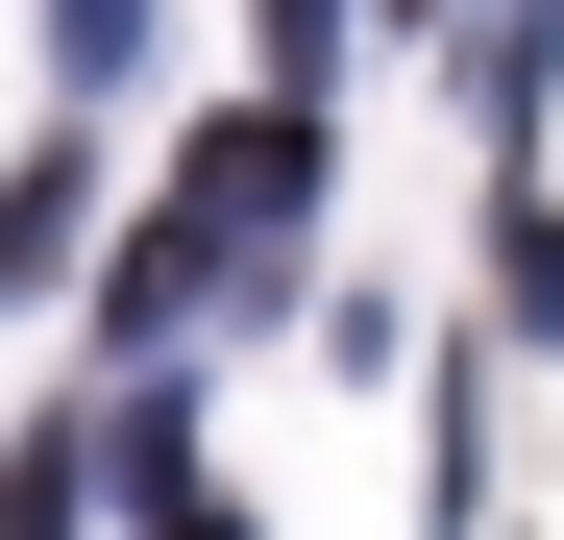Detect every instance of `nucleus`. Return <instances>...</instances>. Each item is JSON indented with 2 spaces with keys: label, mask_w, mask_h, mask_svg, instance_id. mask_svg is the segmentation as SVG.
<instances>
[{
  "label": "nucleus",
  "mask_w": 564,
  "mask_h": 540,
  "mask_svg": "<svg viewBox=\"0 0 564 540\" xmlns=\"http://www.w3.org/2000/svg\"><path fill=\"white\" fill-rule=\"evenodd\" d=\"M74 222H99V172H74V148H25V172H0V295H50V270H74Z\"/></svg>",
  "instance_id": "obj_2"
},
{
  "label": "nucleus",
  "mask_w": 564,
  "mask_h": 540,
  "mask_svg": "<svg viewBox=\"0 0 564 540\" xmlns=\"http://www.w3.org/2000/svg\"><path fill=\"white\" fill-rule=\"evenodd\" d=\"M99 467H123V418H99V442H74V418H50V442H25V467H0V540H74V516H99Z\"/></svg>",
  "instance_id": "obj_3"
},
{
  "label": "nucleus",
  "mask_w": 564,
  "mask_h": 540,
  "mask_svg": "<svg viewBox=\"0 0 564 540\" xmlns=\"http://www.w3.org/2000/svg\"><path fill=\"white\" fill-rule=\"evenodd\" d=\"M148 25H172V0H50V74H74V99H123V74H148Z\"/></svg>",
  "instance_id": "obj_4"
},
{
  "label": "nucleus",
  "mask_w": 564,
  "mask_h": 540,
  "mask_svg": "<svg viewBox=\"0 0 564 540\" xmlns=\"http://www.w3.org/2000/svg\"><path fill=\"white\" fill-rule=\"evenodd\" d=\"M516 320L564 344V222H540V197H516Z\"/></svg>",
  "instance_id": "obj_5"
},
{
  "label": "nucleus",
  "mask_w": 564,
  "mask_h": 540,
  "mask_svg": "<svg viewBox=\"0 0 564 540\" xmlns=\"http://www.w3.org/2000/svg\"><path fill=\"white\" fill-rule=\"evenodd\" d=\"M295 197H319V123H295V99L197 123V172H172V222L123 246V295H99V320H123V344H197V320L246 295V246H295Z\"/></svg>",
  "instance_id": "obj_1"
}]
</instances>
